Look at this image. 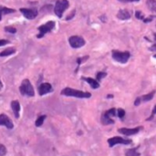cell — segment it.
<instances>
[{
    "mask_svg": "<svg viewBox=\"0 0 156 156\" xmlns=\"http://www.w3.org/2000/svg\"><path fill=\"white\" fill-rule=\"evenodd\" d=\"M140 130H142V127H137L134 129H128V128H121L119 129L118 131L121 134H124L126 136H130V135H134L136 133H138L140 131Z\"/></svg>",
    "mask_w": 156,
    "mask_h": 156,
    "instance_id": "7c38bea8",
    "label": "cell"
},
{
    "mask_svg": "<svg viewBox=\"0 0 156 156\" xmlns=\"http://www.w3.org/2000/svg\"><path fill=\"white\" fill-rule=\"evenodd\" d=\"M7 153V149L3 144H0V156H4Z\"/></svg>",
    "mask_w": 156,
    "mask_h": 156,
    "instance_id": "cb8c5ba5",
    "label": "cell"
},
{
    "mask_svg": "<svg viewBox=\"0 0 156 156\" xmlns=\"http://www.w3.org/2000/svg\"><path fill=\"white\" fill-rule=\"evenodd\" d=\"M136 17H137V19H144V17H143V13H141L140 11H137L136 12Z\"/></svg>",
    "mask_w": 156,
    "mask_h": 156,
    "instance_id": "484cf974",
    "label": "cell"
},
{
    "mask_svg": "<svg viewBox=\"0 0 156 156\" xmlns=\"http://www.w3.org/2000/svg\"><path fill=\"white\" fill-rule=\"evenodd\" d=\"M20 12L27 19H33L38 16V11L35 9H27V8H20Z\"/></svg>",
    "mask_w": 156,
    "mask_h": 156,
    "instance_id": "30bf717a",
    "label": "cell"
},
{
    "mask_svg": "<svg viewBox=\"0 0 156 156\" xmlns=\"http://www.w3.org/2000/svg\"><path fill=\"white\" fill-rule=\"evenodd\" d=\"M55 27V22L54 21H48V23H46L45 25H42L39 27V34L38 35V38L41 39L42 37H44L45 35L48 32H50L52 29Z\"/></svg>",
    "mask_w": 156,
    "mask_h": 156,
    "instance_id": "8992f818",
    "label": "cell"
},
{
    "mask_svg": "<svg viewBox=\"0 0 156 156\" xmlns=\"http://www.w3.org/2000/svg\"><path fill=\"white\" fill-rule=\"evenodd\" d=\"M147 7L148 8L153 12V13H156V0H147Z\"/></svg>",
    "mask_w": 156,
    "mask_h": 156,
    "instance_id": "e0dca14e",
    "label": "cell"
},
{
    "mask_svg": "<svg viewBox=\"0 0 156 156\" xmlns=\"http://www.w3.org/2000/svg\"><path fill=\"white\" fill-rule=\"evenodd\" d=\"M9 41L8 40H5V39H0V47H2V46H5L7 44H8Z\"/></svg>",
    "mask_w": 156,
    "mask_h": 156,
    "instance_id": "83f0119b",
    "label": "cell"
},
{
    "mask_svg": "<svg viewBox=\"0 0 156 156\" xmlns=\"http://www.w3.org/2000/svg\"><path fill=\"white\" fill-rule=\"evenodd\" d=\"M61 94L64 96H69V97H76V98H91V94L90 92H84L81 91L74 90L71 88H65L61 91Z\"/></svg>",
    "mask_w": 156,
    "mask_h": 156,
    "instance_id": "6da1fadb",
    "label": "cell"
},
{
    "mask_svg": "<svg viewBox=\"0 0 156 156\" xmlns=\"http://www.w3.org/2000/svg\"><path fill=\"white\" fill-rule=\"evenodd\" d=\"M155 114H156V105L154 106V108H153V110H152V116H151L150 118H148V119H147V120H152V119L153 118V116H154Z\"/></svg>",
    "mask_w": 156,
    "mask_h": 156,
    "instance_id": "4316f807",
    "label": "cell"
},
{
    "mask_svg": "<svg viewBox=\"0 0 156 156\" xmlns=\"http://www.w3.org/2000/svg\"><path fill=\"white\" fill-rule=\"evenodd\" d=\"M5 30H6L7 32L12 33V34H14V33L16 32V29L15 27H5Z\"/></svg>",
    "mask_w": 156,
    "mask_h": 156,
    "instance_id": "d4e9b609",
    "label": "cell"
},
{
    "mask_svg": "<svg viewBox=\"0 0 156 156\" xmlns=\"http://www.w3.org/2000/svg\"><path fill=\"white\" fill-rule=\"evenodd\" d=\"M69 45H71L73 48H81L85 45V40L83 38L79 37V36H72L68 39Z\"/></svg>",
    "mask_w": 156,
    "mask_h": 156,
    "instance_id": "52a82bcc",
    "label": "cell"
},
{
    "mask_svg": "<svg viewBox=\"0 0 156 156\" xmlns=\"http://www.w3.org/2000/svg\"><path fill=\"white\" fill-rule=\"evenodd\" d=\"M52 91V86L49 83H42L39 87V95H45L48 92Z\"/></svg>",
    "mask_w": 156,
    "mask_h": 156,
    "instance_id": "4fadbf2b",
    "label": "cell"
},
{
    "mask_svg": "<svg viewBox=\"0 0 156 156\" xmlns=\"http://www.w3.org/2000/svg\"><path fill=\"white\" fill-rule=\"evenodd\" d=\"M125 154H126V156H140V153L137 152L136 148H132V149L127 150Z\"/></svg>",
    "mask_w": 156,
    "mask_h": 156,
    "instance_id": "ffe728a7",
    "label": "cell"
},
{
    "mask_svg": "<svg viewBox=\"0 0 156 156\" xmlns=\"http://www.w3.org/2000/svg\"><path fill=\"white\" fill-rule=\"evenodd\" d=\"M151 51H156V44H154V45H152L150 48H149Z\"/></svg>",
    "mask_w": 156,
    "mask_h": 156,
    "instance_id": "4dcf8cb0",
    "label": "cell"
},
{
    "mask_svg": "<svg viewBox=\"0 0 156 156\" xmlns=\"http://www.w3.org/2000/svg\"><path fill=\"white\" fill-rule=\"evenodd\" d=\"M45 119H46V115H42V116L39 117V118H38V120H36V123H35V124H36V126H37V127H40V126L43 124V123H44Z\"/></svg>",
    "mask_w": 156,
    "mask_h": 156,
    "instance_id": "44dd1931",
    "label": "cell"
},
{
    "mask_svg": "<svg viewBox=\"0 0 156 156\" xmlns=\"http://www.w3.org/2000/svg\"><path fill=\"white\" fill-rule=\"evenodd\" d=\"M154 93H155V91H152V92H150V93H148V94H146V95H143V96H142V97H138V98L136 99V100L134 101V105H135V106H138L139 104H140L142 101L145 102V101L151 100L153 98Z\"/></svg>",
    "mask_w": 156,
    "mask_h": 156,
    "instance_id": "8fae6325",
    "label": "cell"
},
{
    "mask_svg": "<svg viewBox=\"0 0 156 156\" xmlns=\"http://www.w3.org/2000/svg\"><path fill=\"white\" fill-rule=\"evenodd\" d=\"M120 2H123V3H127V2H138L140 0H119Z\"/></svg>",
    "mask_w": 156,
    "mask_h": 156,
    "instance_id": "f546056e",
    "label": "cell"
},
{
    "mask_svg": "<svg viewBox=\"0 0 156 156\" xmlns=\"http://www.w3.org/2000/svg\"><path fill=\"white\" fill-rule=\"evenodd\" d=\"M111 56L113 58V59H115L116 61L120 62V63H126L129 59H130V52L125 51V52H120L118 50H113Z\"/></svg>",
    "mask_w": 156,
    "mask_h": 156,
    "instance_id": "3957f363",
    "label": "cell"
},
{
    "mask_svg": "<svg viewBox=\"0 0 156 156\" xmlns=\"http://www.w3.org/2000/svg\"><path fill=\"white\" fill-rule=\"evenodd\" d=\"M116 114V110L114 108L105 111L102 116H101V123L104 125H109V124H113L114 123V120L111 119V116H115Z\"/></svg>",
    "mask_w": 156,
    "mask_h": 156,
    "instance_id": "5b68a950",
    "label": "cell"
},
{
    "mask_svg": "<svg viewBox=\"0 0 156 156\" xmlns=\"http://www.w3.org/2000/svg\"><path fill=\"white\" fill-rule=\"evenodd\" d=\"M83 80H85L86 82H88L91 87L92 89H98L99 87H100V83L98 82V80L94 79H91V78H86V77H82L81 78Z\"/></svg>",
    "mask_w": 156,
    "mask_h": 156,
    "instance_id": "2e32d148",
    "label": "cell"
},
{
    "mask_svg": "<svg viewBox=\"0 0 156 156\" xmlns=\"http://www.w3.org/2000/svg\"><path fill=\"white\" fill-rule=\"evenodd\" d=\"M15 9L12 8H7V7H0V20L2 19V16L4 14H11L14 13Z\"/></svg>",
    "mask_w": 156,
    "mask_h": 156,
    "instance_id": "d6986e66",
    "label": "cell"
},
{
    "mask_svg": "<svg viewBox=\"0 0 156 156\" xmlns=\"http://www.w3.org/2000/svg\"><path fill=\"white\" fill-rule=\"evenodd\" d=\"M154 58H155V59H156V55H155V56H154Z\"/></svg>",
    "mask_w": 156,
    "mask_h": 156,
    "instance_id": "d6a6232c",
    "label": "cell"
},
{
    "mask_svg": "<svg viewBox=\"0 0 156 156\" xmlns=\"http://www.w3.org/2000/svg\"><path fill=\"white\" fill-rule=\"evenodd\" d=\"M117 16H118V19H120L121 20H126V19H129L131 17V14L126 9H121L118 12Z\"/></svg>",
    "mask_w": 156,
    "mask_h": 156,
    "instance_id": "9a60e30c",
    "label": "cell"
},
{
    "mask_svg": "<svg viewBox=\"0 0 156 156\" xmlns=\"http://www.w3.org/2000/svg\"><path fill=\"white\" fill-rule=\"evenodd\" d=\"M69 4H68V0H59L57 1L56 5H55V8H54V11H55V14L59 16V17H61L64 11L68 7Z\"/></svg>",
    "mask_w": 156,
    "mask_h": 156,
    "instance_id": "277c9868",
    "label": "cell"
},
{
    "mask_svg": "<svg viewBox=\"0 0 156 156\" xmlns=\"http://www.w3.org/2000/svg\"><path fill=\"white\" fill-rule=\"evenodd\" d=\"M131 143V140H125V139L121 138V137H118V136L110 138L108 140V143H109L110 147H112L116 144H130Z\"/></svg>",
    "mask_w": 156,
    "mask_h": 156,
    "instance_id": "ba28073f",
    "label": "cell"
},
{
    "mask_svg": "<svg viewBox=\"0 0 156 156\" xmlns=\"http://www.w3.org/2000/svg\"><path fill=\"white\" fill-rule=\"evenodd\" d=\"M19 91L22 95H26V96H29V97H33L35 95L33 86L27 79H25L22 81V83L19 87Z\"/></svg>",
    "mask_w": 156,
    "mask_h": 156,
    "instance_id": "7a4b0ae2",
    "label": "cell"
},
{
    "mask_svg": "<svg viewBox=\"0 0 156 156\" xmlns=\"http://www.w3.org/2000/svg\"><path fill=\"white\" fill-rule=\"evenodd\" d=\"M16 49L14 48H8L5 50H3L2 52H0V57H7L9 55H12L13 53H15Z\"/></svg>",
    "mask_w": 156,
    "mask_h": 156,
    "instance_id": "ac0fdd59",
    "label": "cell"
},
{
    "mask_svg": "<svg viewBox=\"0 0 156 156\" xmlns=\"http://www.w3.org/2000/svg\"><path fill=\"white\" fill-rule=\"evenodd\" d=\"M0 125H3L7 129H13L14 127L12 120L6 114H0Z\"/></svg>",
    "mask_w": 156,
    "mask_h": 156,
    "instance_id": "9c48e42d",
    "label": "cell"
},
{
    "mask_svg": "<svg viewBox=\"0 0 156 156\" xmlns=\"http://www.w3.org/2000/svg\"><path fill=\"white\" fill-rule=\"evenodd\" d=\"M11 107L12 110L14 111V114L16 116V118L19 117V111H20V104L19 102V100H13L11 102Z\"/></svg>",
    "mask_w": 156,
    "mask_h": 156,
    "instance_id": "5bb4252c",
    "label": "cell"
},
{
    "mask_svg": "<svg viewBox=\"0 0 156 156\" xmlns=\"http://www.w3.org/2000/svg\"><path fill=\"white\" fill-rule=\"evenodd\" d=\"M106 76H107V73H106V72H98V73L96 74V79H97L98 80H100L102 78L106 77Z\"/></svg>",
    "mask_w": 156,
    "mask_h": 156,
    "instance_id": "7402d4cb",
    "label": "cell"
},
{
    "mask_svg": "<svg viewBox=\"0 0 156 156\" xmlns=\"http://www.w3.org/2000/svg\"><path fill=\"white\" fill-rule=\"evenodd\" d=\"M125 116V111L123 109H119L118 110V117L120 119H123Z\"/></svg>",
    "mask_w": 156,
    "mask_h": 156,
    "instance_id": "603a6c76",
    "label": "cell"
},
{
    "mask_svg": "<svg viewBox=\"0 0 156 156\" xmlns=\"http://www.w3.org/2000/svg\"><path fill=\"white\" fill-rule=\"evenodd\" d=\"M154 38H155V40H156V34H155V37Z\"/></svg>",
    "mask_w": 156,
    "mask_h": 156,
    "instance_id": "1f68e13d",
    "label": "cell"
},
{
    "mask_svg": "<svg viewBox=\"0 0 156 156\" xmlns=\"http://www.w3.org/2000/svg\"><path fill=\"white\" fill-rule=\"evenodd\" d=\"M88 58H89V57L87 56V57H84V59H83V58H81V59H77L78 64H79V65H80V63H81L82 61H84V60H86V59H88Z\"/></svg>",
    "mask_w": 156,
    "mask_h": 156,
    "instance_id": "f1b7e54d",
    "label": "cell"
}]
</instances>
